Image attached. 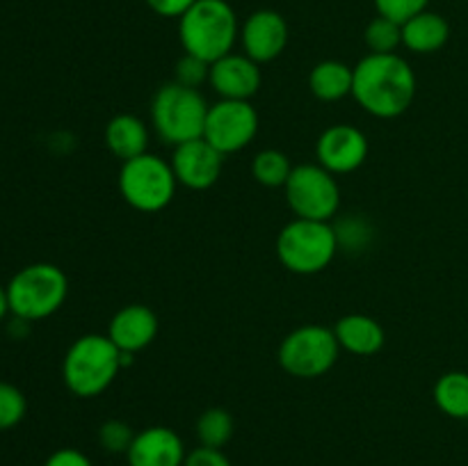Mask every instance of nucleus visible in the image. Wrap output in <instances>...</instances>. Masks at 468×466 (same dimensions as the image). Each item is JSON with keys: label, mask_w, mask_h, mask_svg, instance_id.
<instances>
[{"label": "nucleus", "mask_w": 468, "mask_h": 466, "mask_svg": "<svg viewBox=\"0 0 468 466\" xmlns=\"http://www.w3.org/2000/svg\"><path fill=\"white\" fill-rule=\"evenodd\" d=\"M261 82H263V76H261L259 64L245 53H229L210 64L208 85L213 87L215 94H219V99L250 101L251 96L259 94Z\"/></svg>", "instance_id": "4468645a"}, {"label": "nucleus", "mask_w": 468, "mask_h": 466, "mask_svg": "<svg viewBox=\"0 0 468 466\" xmlns=\"http://www.w3.org/2000/svg\"><path fill=\"white\" fill-rule=\"evenodd\" d=\"M341 345L334 329L323 324H302L279 345V365L297 379H315L336 365Z\"/></svg>", "instance_id": "6e6552de"}, {"label": "nucleus", "mask_w": 468, "mask_h": 466, "mask_svg": "<svg viewBox=\"0 0 468 466\" xmlns=\"http://www.w3.org/2000/svg\"><path fill=\"white\" fill-rule=\"evenodd\" d=\"M292 172L291 158L279 149H263L254 155L251 174L265 187H283Z\"/></svg>", "instance_id": "5701e85b"}, {"label": "nucleus", "mask_w": 468, "mask_h": 466, "mask_svg": "<svg viewBox=\"0 0 468 466\" xmlns=\"http://www.w3.org/2000/svg\"><path fill=\"white\" fill-rule=\"evenodd\" d=\"M117 183L122 199L140 213H160L167 208L178 185L172 163H165L149 151L122 163Z\"/></svg>", "instance_id": "0eeeda50"}, {"label": "nucleus", "mask_w": 468, "mask_h": 466, "mask_svg": "<svg viewBox=\"0 0 468 466\" xmlns=\"http://www.w3.org/2000/svg\"><path fill=\"white\" fill-rule=\"evenodd\" d=\"M286 201L295 217L329 222L341 208V187L323 164H297L286 185Z\"/></svg>", "instance_id": "1a4fd4ad"}, {"label": "nucleus", "mask_w": 468, "mask_h": 466, "mask_svg": "<svg viewBox=\"0 0 468 466\" xmlns=\"http://www.w3.org/2000/svg\"><path fill=\"white\" fill-rule=\"evenodd\" d=\"M69 297V279L53 263H32L18 270L7 283L9 313L37 323L58 313Z\"/></svg>", "instance_id": "20e7f679"}, {"label": "nucleus", "mask_w": 468, "mask_h": 466, "mask_svg": "<svg viewBox=\"0 0 468 466\" xmlns=\"http://www.w3.org/2000/svg\"><path fill=\"white\" fill-rule=\"evenodd\" d=\"M9 313V300H7V286L0 283V323L5 320V315Z\"/></svg>", "instance_id": "2f4dec72"}, {"label": "nucleus", "mask_w": 468, "mask_h": 466, "mask_svg": "<svg viewBox=\"0 0 468 466\" xmlns=\"http://www.w3.org/2000/svg\"><path fill=\"white\" fill-rule=\"evenodd\" d=\"M238 37L240 23L236 9L227 0H197L178 18V39L183 50L208 64L233 53Z\"/></svg>", "instance_id": "7ed1b4c3"}, {"label": "nucleus", "mask_w": 468, "mask_h": 466, "mask_svg": "<svg viewBox=\"0 0 468 466\" xmlns=\"http://www.w3.org/2000/svg\"><path fill=\"white\" fill-rule=\"evenodd\" d=\"M44 466H94L90 457L78 448H59V450L50 452Z\"/></svg>", "instance_id": "c756f323"}, {"label": "nucleus", "mask_w": 468, "mask_h": 466, "mask_svg": "<svg viewBox=\"0 0 468 466\" xmlns=\"http://www.w3.org/2000/svg\"><path fill=\"white\" fill-rule=\"evenodd\" d=\"M338 242V231L329 222L295 217L279 231L277 256L288 272L306 277L332 265Z\"/></svg>", "instance_id": "423d86ee"}, {"label": "nucleus", "mask_w": 468, "mask_h": 466, "mask_svg": "<svg viewBox=\"0 0 468 466\" xmlns=\"http://www.w3.org/2000/svg\"><path fill=\"white\" fill-rule=\"evenodd\" d=\"M315 158L327 172L352 174L368 158V137L350 123H334L324 128L315 144Z\"/></svg>", "instance_id": "9b49d317"}, {"label": "nucleus", "mask_w": 468, "mask_h": 466, "mask_svg": "<svg viewBox=\"0 0 468 466\" xmlns=\"http://www.w3.org/2000/svg\"><path fill=\"white\" fill-rule=\"evenodd\" d=\"M416 73L398 53H368L355 67L352 99L378 119H396L416 99Z\"/></svg>", "instance_id": "f257e3e1"}, {"label": "nucleus", "mask_w": 468, "mask_h": 466, "mask_svg": "<svg viewBox=\"0 0 468 466\" xmlns=\"http://www.w3.org/2000/svg\"><path fill=\"white\" fill-rule=\"evenodd\" d=\"M151 7V12H155L158 16L165 18H181L197 0H144Z\"/></svg>", "instance_id": "7c9ffc66"}, {"label": "nucleus", "mask_w": 468, "mask_h": 466, "mask_svg": "<svg viewBox=\"0 0 468 466\" xmlns=\"http://www.w3.org/2000/svg\"><path fill=\"white\" fill-rule=\"evenodd\" d=\"M208 76H210V64L187 53L178 59L176 69H174V80L181 82V85L186 87H192V90H199L204 82H208Z\"/></svg>", "instance_id": "bb28decb"}, {"label": "nucleus", "mask_w": 468, "mask_h": 466, "mask_svg": "<svg viewBox=\"0 0 468 466\" xmlns=\"http://www.w3.org/2000/svg\"><path fill=\"white\" fill-rule=\"evenodd\" d=\"M27 400L14 384L0 379V429H12L26 418Z\"/></svg>", "instance_id": "393cba45"}, {"label": "nucleus", "mask_w": 468, "mask_h": 466, "mask_svg": "<svg viewBox=\"0 0 468 466\" xmlns=\"http://www.w3.org/2000/svg\"><path fill=\"white\" fill-rule=\"evenodd\" d=\"M379 16H387L396 23H407L416 14L425 12L430 0H373Z\"/></svg>", "instance_id": "cd10ccee"}, {"label": "nucleus", "mask_w": 468, "mask_h": 466, "mask_svg": "<svg viewBox=\"0 0 468 466\" xmlns=\"http://www.w3.org/2000/svg\"><path fill=\"white\" fill-rule=\"evenodd\" d=\"M432 397L441 414L455 420H468V373L464 370L443 373L434 384Z\"/></svg>", "instance_id": "412c9836"}, {"label": "nucleus", "mask_w": 468, "mask_h": 466, "mask_svg": "<svg viewBox=\"0 0 468 466\" xmlns=\"http://www.w3.org/2000/svg\"><path fill=\"white\" fill-rule=\"evenodd\" d=\"M133 439H135V432H133L131 425L119 418L105 420L99 428V446L112 455H126Z\"/></svg>", "instance_id": "a878e982"}, {"label": "nucleus", "mask_w": 468, "mask_h": 466, "mask_svg": "<svg viewBox=\"0 0 468 466\" xmlns=\"http://www.w3.org/2000/svg\"><path fill=\"white\" fill-rule=\"evenodd\" d=\"M208 108L199 90L172 80L154 94L151 123L167 144H186L204 137Z\"/></svg>", "instance_id": "39448f33"}, {"label": "nucleus", "mask_w": 468, "mask_h": 466, "mask_svg": "<svg viewBox=\"0 0 468 466\" xmlns=\"http://www.w3.org/2000/svg\"><path fill=\"white\" fill-rule=\"evenodd\" d=\"M451 39V23L437 12L416 14L402 23V46L416 55H432L441 50Z\"/></svg>", "instance_id": "a211bd4d"}, {"label": "nucleus", "mask_w": 468, "mask_h": 466, "mask_svg": "<svg viewBox=\"0 0 468 466\" xmlns=\"http://www.w3.org/2000/svg\"><path fill=\"white\" fill-rule=\"evenodd\" d=\"M352 80H355V67H347L338 59H323L311 69L309 90L323 103H336L346 96H352Z\"/></svg>", "instance_id": "aec40b11"}, {"label": "nucleus", "mask_w": 468, "mask_h": 466, "mask_svg": "<svg viewBox=\"0 0 468 466\" xmlns=\"http://www.w3.org/2000/svg\"><path fill=\"white\" fill-rule=\"evenodd\" d=\"M108 334H85L76 338L62 361L64 387L76 397L90 400L112 387L119 370L131 364Z\"/></svg>", "instance_id": "f03ea898"}, {"label": "nucleus", "mask_w": 468, "mask_h": 466, "mask_svg": "<svg viewBox=\"0 0 468 466\" xmlns=\"http://www.w3.org/2000/svg\"><path fill=\"white\" fill-rule=\"evenodd\" d=\"M364 41L368 46L370 53L378 55H388L398 53V48L402 46V26L400 23L391 21L387 16H375L373 21L366 26Z\"/></svg>", "instance_id": "b1692460"}, {"label": "nucleus", "mask_w": 468, "mask_h": 466, "mask_svg": "<svg viewBox=\"0 0 468 466\" xmlns=\"http://www.w3.org/2000/svg\"><path fill=\"white\" fill-rule=\"evenodd\" d=\"M336 341L341 350L350 352L356 356H373L384 347L387 334L384 327L375 318L364 313L343 315L334 327Z\"/></svg>", "instance_id": "f3484780"}, {"label": "nucleus", "mask_w": 468, "mask_h": 466, "mask_svg": "<svg viewBox=\"0 0 468 466\" xmlns=\"http://www.w3.org/2000/svg\"><path fill=\"white\" fill-rule=\"evenodd\" d=\"M259 132V112L250 101L219 99L208 108L204 140L219 154H238L254 142Z\"/></svg>", "instance_id": "9d476101"}, {"label": "nucleus", "mask_w": 468, "mask_h": 466, "mask_svg": "<svg viewBox=\"0 0 468 466\" xmlns=\"http://www.w3.org/2000/svg\"><path fill=\"white\" fill-rule=\"evenodd\" d=\"M158 329V315L151 306L128 304L112 315L108 324V336L123 355H137L155 341Z\"/></svg>", "instance_id": "dca6fc26"}, {"label": "nucleus", "mask_w": 468, "mask_h": 466, "mask_svg": "<svg viewBox=\"0 0 468 466\" xmlns=\"http://www.w3.org/2000/svg\"><path fill=\"white\" fill-rule=\"evenodd\" d=\"M224 154H219L213 144L199 137V140L186 142L174 146L172 169L176 181L187 190H208L222 176Z\"/></svg>", "instance_id": "ddd939ff"}, {"label": "nucleus", "mask_w": 468, "mask_h": 466, "mask_svg": "<svg viewBox=\"0 0 468 466\" xmlns=\"http://www.w3.org/2000/svg\"><path fill=\"white\" fill-rule=\"evenodd\" d=\"M183 466H233V464L222 450H218V448L197 446L195 450L187 452L186 464Z\"/></svg>", "instance_id": "c85d7f7f"}, {"label": "nucleus", "mask_w": 468, "mask_h": 466, "mask_svg": "<svg viewBox=\"0 0 468 466\" xmlns=\"http://www.w3.org/2000/svg\"><path fill=\"white\" fill-rule=\"evenodd\" d=\"M105 146L122 163L146 154L149 149V128L137 114H117L105 126Z\"/></svg>", "instance_id": "6ab92c4d"}, {"label": "nucleus", "mask_w": 468, "mask_h": 466, "mask_svg": "<svg viewBox=\"0 0 468 466\" xmlns=\"http://www.w3.org/2000/svg\"><path fill=\"white\" fill-rule=\"evenodd\" d=\"M195 432L197 439H199V446L222 450V448L233 439L236 420H233L231 411H227L224 407H210V409H206L204 414L197 418Z\"/></svg>", "instance_id": "4be33fe9"}, {"label": "nucleus", "mask_w": 468, "mask_h": 466, "mask_svg": "<svg viewBox=\"0 0 468 466\" xmlns=\"http://www.w3.org/2000/svg\"><path fill=\"white\" fill-rule=\"evenodd\" d=\"M186 457L183 439L165 425H151L135 432L126 452L128 466H183Z\"/></svg>", "instance_id": "2eb2a0df"}, {"label": "nucleus", "mask_w": 468, "mask_h": 466, "mask_svg": "<svg viewBox=\"0 0 468 466\" xmlns=\"http://www.w3.org/2000/svg\"><path fill=\"white\" fill-rule=\"evenodd\" d=\"M288 39H291L288 21L274 9H259L250 14L240 26L242 50L256 64L277 59L286 50Z\"/></svg>", "instance_id": "f8f14e48"}]
</instances>
